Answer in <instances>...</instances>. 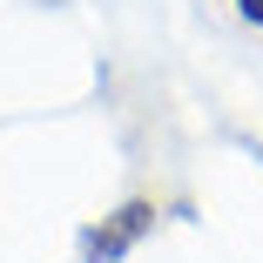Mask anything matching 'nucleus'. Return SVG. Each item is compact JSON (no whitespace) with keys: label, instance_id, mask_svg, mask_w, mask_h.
I'll return each mask as SVG.
<instances>
[{"label":"nucleus","instance_id":"f03ea898","mask_svg":"<svg viewBox=\"0 0 263 263\" xmlns=\"http://www.w3.org/2000/svg\"><path fill=\"white\" fill-rule=\"evenodd\" d=\"M230 7H236V21H243V27H256V34H263V0H230Z\"/></svg>","mask_w":263,"mask_h":263},{"label":"nucleus","instance_id":"f257e3e1","mask_svg":"<svg viewBox=\"0 0 263 263\" xmlns=\"http://www.w3.org/2000/svg\"><path fill=\"white\" fill-rule=\"evenodd\" d=\"M155 223H162V202H155V196H128V202L108 209V216L81 223V236H74V263H128Z\"/></svg>","mask_w":263,"mask_h":263}]
</instances>
